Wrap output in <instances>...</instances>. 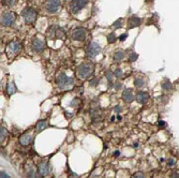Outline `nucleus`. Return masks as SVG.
Masks as SVG:
<instances>
[{
  "label": "nucleus",
  "instance_id": "nucleus-36",
  "mask_svg": "<svg viewBox=\"0 0 179 178\" xmlns=\"http://www.w3.org/2000/svg\"><path fill=\"white\" fill-rule=\"evenodd\" d=\"M114 155H115V156H116V157H117V156H119V153H118V151H116V153H115Z\"/></svg>",
  "mask_w": 179,
  "mask_h": 178
},
{
  "label": "nucleus",
  "instance_id": "nucleus-33",
  "mask_svg": "<svg viewBox=\"0 0 179 178\" xmlns=\"http://www.w3.org/2000/svg\"><path fill=\"white\" fill-rule=\"evenodd\" d=\"M1 178H9V176L6 174V173H1Z\"/></svg>",
  "mask_w": 179,
  "mask_h": 178
},
{
  "label": "nucleus",
  "instance_id": "nucleus-9",
  "mask_svg": "<svg viewBox=\"0 0 179 178\" xmlns=\"http://www.w3.org/2000/svg\"><path fill=\"white\" fill-rule=\"evenodd\" d=\"M31 47L33 49L34 53H42L43 49L45 47V42L44 40L40 38H34L31 42Z\"/></svg>",
  "mask_w": 179,
  "mask_h": 178
},
{
  "label": "nucleus",
  "instance_id": "nucleus-20",
  "mask_svg": "<svg viewBox=\"0 0 179 178\" xmlns=\"http://www.w3.org/2000/svg\"><path fill=\"white\" fill-rule=\"evenodd\" d=\"M16 2V0H2V3L6 6H13Z\"/></svg>",
  "mask_w": 179,
  "mask_h": 178
},
{
  "label": "nucleus",
  "instance_id": "nucleus-10",
  "mask_svg": "<svg viewBox=\"0 0 179 178\" xmlns=\"http://www.w3.org/2000/svg\"><path fill=\"white\" fill-rule=\"evenodd\" d=\"M71 37L73 40H77V41H84L86 39V30L84 28H75V29L72 30L71 32Z\"/></svg>",
  "mask_w": 179,
  "mask_h": 178
},
{
  "label": "nucleus",
  "instance_id": "nucleus-12",
  "mask_svg": "<svg viewBox=\"0 0 179 178\" xmlns=\"http://www.w3.org/2000/svg\"><path fill=\"white\" fill-rule=\"evenodd\" d=\"M32 141H33L32 135H30V134H28V133L23 134V135L21 136V138H19V143H21L23 146H28V145H30L32 143Z\"/></svg>",
  "mask_w": 179,
  "mask_h": 178
},
{
  "label": "nucleus",
  "instance_id": "nucleus-15",
  "mask_svg": "<svg viewBox=\"0 0 179 178\" xmlns=\"http://www.w3.org/2000/svg\"><path fill=\"white\" fill-rule=\"evenodd\" d=\"M49 127V123H47L46 120H40L37 122V126H36V132L37 133H40V132H42L44 129H46V128Z\"/></svg>",
  "mask_w": 179,
  "mask_h": 178
},
{
  "label": "nucleus",
  "instance_id": "nucleus-32",
  "mask_svg": "<svg viewBox=\"0 0 179 178\" xmlns=\"http://www.w3.org/2000/svg\"><path fill=\"white\" fill-rule=\"evenodd\" d=\"M114 87H115V89H116V90H118V89L121 87V85H120L119 83H117V84H115V85H114Z\"/></svg>",
  "mask_w": 179,
  "mask_h": 178
},
{
  "label": "nucleus",
  "instance_id": "nucleus-7",
  "mask_svg": "<svg viewBox=\"0 0 179 178\" xmlns=\"http://www.w3.org/2000/svg\"><path fill=\"white\" fill-rule=\"evenodd\" d=\"M61 6V0H46L45 2V10L47 11V13H56L59 10Z\"/></svg>",
  "mask_w": 179,
  "mask_h": 178
},
{
  "label": "nucleus",
  "instance_id": "nucleus-28",
  "mask_svg": "<svg viewBox=\"0 0 179 178\" xmlns=\"http://www.w3.org/2000/svg\"><path fill=\"white\" fill-rule=\"evenodd\" d=\"M133 178H145L143 173H136V174L133 176Z\"/></svg>",
  "mask_w": 179,
  "mask_h": 178
},
{
  "label": "nucleus",
  "instance_id": "nucleus-19",
  "mask_svg": "<svg viewBox=\"0 0 179 178\" xmlns=\"http://www.w3.org/2000/svg\"><path fill=\"white\" fill-rule=\"evenodd\" d=\"M123 57H124V52H122V51H117L116 53L114 54V60H116V61L122 60Z\"/></svg>",
  "mask_w": 179,
  "mask_h": 178
},
{
  "label": "nucleus",
  "instance_id": "nucleus-11",
  "mask_svg": "<svg viewBox=\"0 0 179 178\" xmlns=\"http://www.w3.org/2000/svg\"><path fill=\"white\" fill-rule=\"evenodd\" d=\"M39 173L41 174V176H47L51 172V168H49V165L46 161H42L38 166Z\"/></svg>",
  "mask_w": 179,
  "mask_h": 178
},
{
  "label": "nucleus",
  "instance_id": "nucleus-26",
  "mask_svg": "<svg viewBox=\"0 0 179 178\" xmlns=\"http://www.w3.org/2000/svg\"><path fill=\"white\" fill-rule=\"evenodd\" d=\"M6 129L1 127V142H2V141L6 140Z\"/></svg>",
  "mask_w": 179,
  "mask_h": 178
},
{
  "label": "nucleus",
  "instance_id": "nucleus-30",
  "mask_svg": "<svg viewBox=\"0 0 179 178\" xmlns=\"http://www.w3.org/2000/svg\"><path fill=\"white\" fill-rule=\"evenodd\" d=\"M171 178H179V172H174L173 174H172Z\"/></svg>",
  "mask_w": 179,
  "mask_h": 178
},
{
  "label": "nucleus",
  "instance_id": "nucleus-8",
  "mask_svg": "<svg viewBox=\"0 0 179 178\" xmlns=\"http://www.w3.org/2000/svg\"><path fill=\"white\" fill-rule=\"evenodd\" d=\"M101 53V47L99 46V44H97L95 42H91L89 44V46L87 47V56L90 58L97 57L99 54Z\"/></svg>",
  "mask_w": 179,
  "mask_h": 178
},
{
  "label": "nucleus",
  "instance_id": "nucleus-31",
  "mask_svg": "<svg viewBox=\"0 0 179 178\" xmlns=\"http://www.w3.org/2000/svg\"><path fill=\"white\" fill-rule=\"evenodd\" d=\"M126 37H128V34L126 33H124V34H121V36H120V41H124L126 39Z\"/></svg>",
  "mask_w": 179,
  "mask_h": 178
},
{
  "label": "nucleus",
  "instance_id": "nucleus-27",
  "mask_svg": "<svg viewBox=\"0 0 179 178\" xmlns=\"http://www.w3.org/2000/svg\"><path fill=\"white\" fill-rule=\"evenodd\" d=\"M120 26H121V19H118V21L113 25V28H114V29H117V28H119Z\"/></svg>",
  "mask_w": 179,
  "mask_h": 178
},
{
  "label": "nucleus",
  "instance_id": "nucleus-1",
  "mask_svg": "<svg viewBox=\"0 0 179 178\" xmlns=\"http://www.w3.org/2000/svg\"><path fill=\"white\" fill-rule=\"evenodd\" d=\"M95 71V64L91 62H84L77 68V75L80 79H87L92 75Z\"/></svg>",
  "mask_w": 179,
  "mask_h": 178
},
{
  "label": "nucleus",
  "instance_id": "nucleus-6",
  "mask_svg": "<svg viewBox=\"0 0 179 178\" xmlns=\"http://www.w3.org/2000/svg\"><path fill=\"white\" fill-rule=\"evenodd\" d=\"M16 21V15L13 12H4L1 15V24L6 27L12 26Z\"/></svg>",
  "mask_w": 179,
  "mask_h": 178
},
{
  "label": "nucleus",
  "instance_id": "nucleus-22",
  "mask_svg": "<svg viewBox=\"0 0 179 178\" xmlns=\"http://www.w3.org/2000/svg\"><path fill=\"white\" fill-rule=\"evenodd\" d=\"M115 40H116V36H115V33H110L107 37V41L110 43H113L115 42Z\"/></svg>",
  "mask_w": 179,
  "mask_h": 178
},
{
  "label": "nucleus",
  "instance_id": "nucleus-4",
  "mask_svg": "<svg viewBox=\"0 0 179 178\" xmlns=\"http://www.w3.org/2000/svg\"><path fill=\"white\" fill-rule=\"evenodd\" d=\"M21 44L18 42H16V41H13V42H11L10 44L6 46V55L9 56V57H14V56H16L18 53H21Z\"/></svg>",
  "mask_w": 179,
  "mask_h": 178
},
{
  "label": "nucleus",
  "instance_id": "nucleus-23",
  "mask_svg": "<svg viewBox=\"0 0 179 178\" xmlns=\"http://www.w3.org/2000/svg\"><path fill=\"white\" fill-rule=\"evenodd\" d=\"M105 76H106V79H107L108 81L112 82L113 76H114V72H111V71H107V72H106V74H105Z\"/></svg>",
  "mask_w": 179,
  "mask_h": 178
},
{
  "label": "nucleus",
  "instance_id": "nucleus-24",
  "mask_svg": "<svg viewBox=\"0 0 179 178\" xmlns=\"http://www.w3.org/2000/svg\"><path fill=\"white\" fill-rule=\"evenodd\" d=\"M114 75H115L116 77H118V79H120V77L122 76L121 70H120V69H117V70H115V71H114Z\"/></svg>",
  "mask_w": 179,
  "mask_h": 178
},
{
  "label": "nucleus",
  "instance_id": "nucleus-2",
  "mask_svg": "<svg viewBox=\"0 0 179 178\" xmlns=\"http://www.w3.org/2000/svg\"><path fill=\"white\" fill-rule=\"evenodd\" d=\"M56 83H57L58 87L62 90H68V89L72 88L74 85V79L72 77L67 76L64 72L60 73L57 76V79H56Z\"/></svg>",
  "mask_w": 179,
  "mask_h": 178
},
{
  "label": "nucleus",
  "instance_id": "nucleus-13",
  "mask_svg": "<svg viewBox=\"0 0 179 178\" xmlns=\"http://www.w3.org/2000/svg\"><path fill=\"white\" fill-rule=\"evenodd\" d=\"M122 99L126 102H128V103H130V102H132L134 100V97H133V93L131 91V89H126L122 92Z\"/></svg>",
  "mask_w": 179,
  "mask_h": 178
},
{
  "label": "nucleus",
  "instance_id": "nucleus-29",
  "mask_svg": "<svg viewBox=\"0 0 179 178\" xmlns=\"http://www.w3.org/2000/svg\"><path fill=\"white\" fill-rule=\"evenodd\" d=\"M136 58H137V54H132V55L130 56V61H135L136 60Z\"/></svg>",
  "mask_w": 179,
  "mask_h": 178
},
{
  "label": "nucleus",
  "instance_id": "nucleus-34",
  "mask_svg": "<svg viewBox=\"0 0 179 178\" xmlns=\"http://www.w3.org/2000/svg\"><path fill=\"white\" fill-rule=\"evenodd\" d=\"M119 110H120V106H116V107H115V112H117V113H118Z\"/></svg>",
  "mask_w": 179,
  "mask_h": 178
},
{
  "label": "nucleus",
  "instance_id": "nucleus-16",
  "mask_svg": "<svg viewBox=\"0 0 179 178\" xmlns=\"http://www.w3.org/2000/svg\"><path fill=\"white\" fill-rule=\"evenodd\" d=\"M148 98H149V95H148L147 92L141 91V92L137 93V98H136V99H137V101H138V103L144 104V103H146V102H147Z\"/></svg>",
  "mask_w": 179,
  "mask_h": 178
},
{
  "label": "nucleus",
  "instance_id": "nucleus-3",
  "mask_svg": "<svg viewBox=\"0 0 179 178\" xmlns=\"http://www.w3.org/2000/svg\"><path fill=\"white\" fill-rule=\"evenodd\" d=\"M21 16H23L24 21H25V23L27 24V25H31V24H33L34 21H36L37 16H38V13H37V11L34 10L33 8L28 6V8H26L23 10V12H21Z\"/></svg>",
  "mask_w": 179,
  "mask_h": 178
},
{
  "label": "nucleus",
  "instance_id": "nucleus-5",
  "mask_svg": "<svg viewBox=\"0 0 179 178\" xmlns=\"http://www.w3.org/2000/svg\"><path fill=\"white\" fill-rule=\"evenodd\" d=\"M88 3V0H72L70 2V12L72 14L78 13L86 4Z\"/></svg>",
  "mask_w": 179,
  "mask_h": 178
},
{
  "label": "nucleus",
  "instance_id": "nucleus-35",
  "mask_svg": "<svg viewBox=\"0 0 179 178\" xmlns=\"http://www.w3.org/2000/svg\"><path fill=\"white\" fill-rule=\"evenodd\" d=\"M173 163H174V160H173V159H171V160L169 161V165H172Z\"/></svg>",
  "mask_w": 179,
  "mask_h": 178
},
{
  "label": "nucleus",
  "instance_id": "nucleus-14",
  "mask_svg": "<svg viewBox=\"0 0 179 178\" xmlns=\"http://www.w3.org/2000/svg\"><path fill=\"white\" fill-rule=\"evenodd\" d=\"M141 23H142V19L138 18L137 16L130 17V18H129V24H128L129 29H131V28H133V27H136V26H138Z\"/></svg>",
  "mask_w": 179,
  "mask_h": 178
},
{
  "label": "nucleus",
  "instance_id": "nucleus-18",
  "mask_svg": "<svg viewBox=\"0 0 179 178\" xmlns=\"http://www.w3.org/2000/svg\"><path fill=\"white\" fill-rule=\"evenodd\" d=\"M27 178H41V174L37 173L36 170H29L27 173Z\"/></svg>",
  "mask_w": 179,
  "mask_h": 178
},
{
  "label": "nucleus",
  "instance_id": "nucleus-17",
  "mask_svg": "<svg viewBox=\"0 0 179 178\" xmlns=\"http://www.w3.org/2000/svg\"><path fill=\"white\" fill-rule=\"evenodd\" d=\"M6 92H8V95H12L13 93L16 92V87H15L13 82L8 84V86H6Z\"/></svg>",
  "mask_w": 179,
  "mask_h": 178
},
{
  "label": "nucleus",
  "instance_id": "nucleus-25",
  "mask_svg": "<svg viewBox=\"0 0 179 178\" xmlns=\"http://www.w3.org/2000/svg\"><path fill=\"white\" fill-rule=\"evenodd\" d=\"M163 88L164 89H166V90H171V88H172V85H171V83H169V81H166L164 84H163Z\"/></svg>",
  "mask_w": 179,
  "mask_h": 178
},
{
  "label": "nucleus",
  "instance_id": "nucleus-21",
  "mask_svg": "<svg viewBox=\"0 0 179 178\" xmlns=\"http://www.w3.org/2000/svg\"><path fill=\"white\" fill-rule=\"evenodd\" d=\"M134 85H135V87L141 88V87H143V86H144V82L142 81V79H136L134 81Z\"/></svg>",
  "mask_w": 179,
  "mask_h": 178
}]
</instances>
